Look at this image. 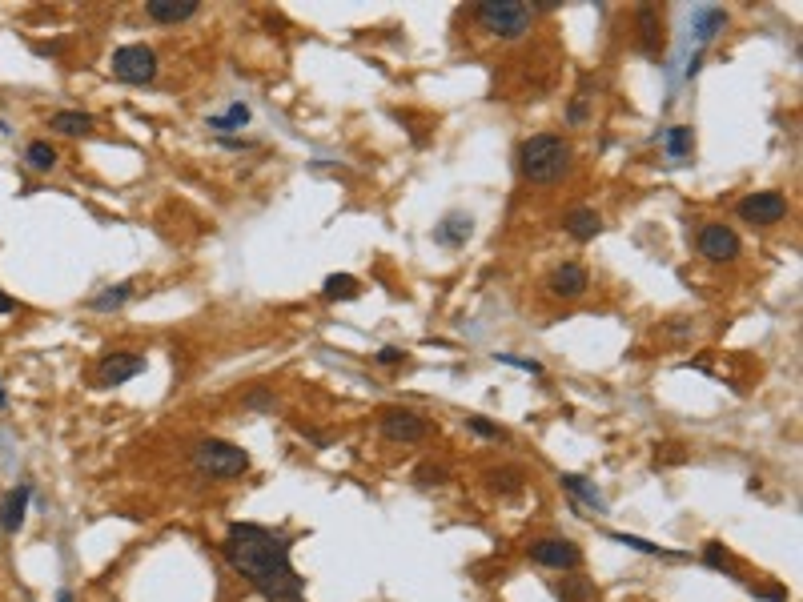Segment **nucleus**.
Masks as SVG:
<instances>
[{
  "label": "nucleus",
  "instance_id": "obj_1",
  "mask_svg": "<svg viewBox=\"0 0 803 602\" xmlns=\"http://www.w3.org/2000/svg\"><path fill=\"white\" fill-rule=\"evenodd\" d=\"M221 558L270 602H302V578L290 562V538L282 530L233 522L225 530Z\"/></svg>",
  "mask_w": 803,
  "mask_h": 602
},
{
  "label": "nucleus",
  "instance_id": "obj_2",
  "mask_svg": "<svg viewBox=\"0 0 803 602\" xmlns=\"http://www.w3.org/2000/svg\"><path fill=\"white\" fill-rule=\"evenodd\" d=\"M571 161H575V149L567 137L559 133H534L518 145V173L530 181V185H555L571 173Z\"/></svg>",
  "mask_w": 803,
  "mask_h": 602
},
{
  "label": "nucleus",
  "instance_id": "obj_3",
  "mask_svg": "<svg viewBox=\"0 0 803 602\" xmlns=\"http://www.w3.org/2000/svg\"><path fill=\"white\" fill-rule=\"evenodd\" d=\"M189 458L205 478H241L249 470V450L225 438H201Z\"/></svg>",
  "mask_w": 803,
  "mask_h": 602
},
{
  "label": "nucleus",
  "instance_id": "obj_4",
  "mask_svg": "<svg viewBox=\"0 0 803 602\" xmlns=\"http://www.w3.org/2000/svg\"><path fill=\"white\" fill-rule=\"evenodd\" d=\"M474 21H478L490 37L518 41V37H526L534 13H530L526 5H518V0H482V5H474Z\"/></svg>",
  "mask_w": 803,
  "mask_h": 602
},
{
  "label": "nucleus",
  "instance_id": "obj_5",
  "mask_svg": "<svg viewBox=\"0 0 803 602\" xmlns=\"http://www.w3.org/2000/svg\"><path fill=\"white\" fill-rule=\"evenodd\" d=\"M109 69H113V77L125 81V85H153L161 65H157V53H153L149 45H121V49L113 53Z\"/></svg>",
  "mask_w": 803,
  "mask_h": 602
},
{
  "label": "nucleus",
  "instance_id": "obj_6",
  "mask_svg": "<svg viewBox=\"0 0 803 602\" xmlns=\"http://www.w3.org/2000/svg\"><path fill=\"white\" fill-rule=\"evenodd\" d=\"M378 430H382L390 442L410 446V442H422V438L430 434V422H426L422 414L406 410V406H386V410L378 414Z\"/></svg>",
  "mask_w": 803,
  "mask_h": 602
},
{
  "label": "nucleus",
  "instance_id": "obj_7",
  "mask_svg": "<svg viewBox=\"0 0 803 602\" xmlns=\"http://www.w3.org/2000/svg\"><path fill=\"white\" fill-rule=\"evenodd\" d=\"M526 554H530V562L534 566H547V570H575L579 562H583V550L571 542V538H534L530 546H526Z\"/></svg>",
  "mask_w": 803,
  "mask_h": 602
},
{
  "label": "nucleus",
  "instance_id": "obj_8",
  "mask_svg": "<svg viewBox=\"0 0 803 602\" xmlns=\"http://www.w3.org/2000/svg\"><path fill=\"white\" fill-rule=\"evenodd\" d=\"M695 245H699V253H703L707 261H715V265H723V261H735V257H739V249H743L739 233H735L731 225H723V221H711V225H703V229H699V237H695Z\"/></svg>",
  "mask_w": 803,
  "mask_h": 602
},
{
  "label": "nucleus",
  "instance_id": "obj_9",
  "mask_svg": "<svg viewBox=\"0 0 803 602\" xmlns=\"http://www.w3.org/2000/svg\"><path fill=\"white\" fill-rule=\"evenodd\" d=\"M739 217L747 225H779L787 217V197L779 189H763V193H747L739 201Z\"/></svg>",
  "mask_w": 803,
  "mask_h": 602
},
{
  "label": "nucleus",
  "instance_id": "obj_10",
  "mask_svg": "<svg viewBox=\"0 0 803 602\" xmlns=\"http://www.w3.org/2000/svg\"><path fill=\"white\" fill-rule=\"evenodd\" d=\"M145 354H133V350H117V354H105L101 358V366H97V382L105 386V390H113V386H125V382H133L137 374H145Z\"/></svg>",
  "mask_w": 803,
  "mask_h": 602
},
{
  "label": "nucleus",
  "instance_id": "obj_11",
  "mask_svg": "<svg viewBox=\"0 0 803 602\" xmlns=\"http://www.w3.org/2000/svg\"><path fill=\"white\" fill-rule=\"evenodd\" d=\"M587 269L579 265V261H563V265H555L551 269V277H547V289L555 293V297H567V301H575V297H583L587 293Z\"/></svg>",
  "mask_w": 803,
  "mask_h": 602
},
{
  "label": "nucleus",
  "instance_id": "obj_12",
  "mask_svg": "<svg viewBox=\"0 0 803 602\" xmlns=\"http://www.w3.org/2000/svg\"><path fill=\"white\" fill-rule=\"evenodd\" d=\"M470 233H474V217H470V213H462V209L446 213V217L434 225V241H438V245H446V249H462V245L470 241Z\"/></svg>",
  "mask_w": 803,
  "mask_h": 602
},
{
  "label": "nucleus",
  "instance_id": "obj_13",
  "mask_svg": "<svg viewBox=\"0 0 803 602\" xmlns=\"http://www.w3.org/2000/svg\"><path fill=\"white\" fill-rule=\"evenodd\" d=\"M145 13L157 25H181L201 13V0H145Z\"/></svg>",
  "mask_w": 803,
  "mask_h": 602
},
{
  "label": "nucleus",
  "instance_id": "obj_14",
  "mask_svg": "<svg viewBox=\"0 0 803 602\" xmlns=\"http://www.w3.org/2000/svg\"><path fill=\"white\" fill-rule=\"evenodd\" d=\"M29 498H33V486H29V482H21L17 490L5 494V502H0V530H5V534H17V530L25 526Z\"/></svg>",
  "mask_w": 803,
  "mask_h": 602
},
{
  "label": "nucleus",
  "instance_id": "obj_15",
  "mask_svg": "<svg viewBox=\"0 0 803 602\" xmlns=\"http://www.w3.org/2000/svg\"><path fill=\"white\" fill-rule=\"evenodd\" d=\"M635 25H639V45L647 57H659L663 53V17L655 5H639L635 13Z\"/></svg>",
  "mask_w": 803,
  "mask_h": 602
},
{
  "label": "nucleus",
  "instance_id": "obj_16",
  "mask_svg": "<svg viewBox=\"0 0 803 602\" xmlns=\"http://www.w3.org/2000/svg\"><path fill=\"white\" fill-rule=\"evenodd\" d=\"M563 229H567L575 241H595V237L603 233V217H599L591 205H579V209H571V213L563 217Z\"/></svg>",
  "mask_w": 803,
  "mask_h": 602
},
{
  "label": "nucleus",
  "instance_id": "obj_17",
  "mask_svg": "<svg viewBox=\"0 0 803 602\" xmlns=\"http://www.w3.org/2000/svg\"><path fill=\"white\" fill-rule=\"evenodd\" d=\"M559 486H563L575 502H583V506L607 514V502H603V494H599V486H595L591 478H583V474H559Z\"/></svg>",
  "mask_w": 803,
  "mask_h": 602
},
{
  "label": "nucleus",
  "instance_id": "obj_18",
  "mask_svg": "<svg viewBox=\"0 0 803 602\" xmlns=\"http://www.w3.org/2000/svg\"><path fill=\"white\" fill-rule=\"evenodd\" d=\"M133 297H137V281H117V285L101 289L97 297H89V310H97V314H113V310H121L125 301H133Z\"/></svg>",
  "mask_w": 803,
  "mask_h": 602
},
{
  "label": "nucleus",
  "instance_id": "obj_19",
  "mask_svg": "<svg viewBox=\"0 0 803 602\" xmlns=\"http://www.w3.org/2000/svg\"><path fill=\"white\" fill-rule=\"evenodd\" d=\"M93 125L97 121L89 113H81V109H61V113L49 117V129L61 133V137H85V133H93Z\"/></svg>",
  "mask_w": 803,
  "mask_h": 602
},
{
  "label": "nucleus",
  "instance_id": "obj_20",
  "mask_svg": "<svg viewBox=\"0 0 803 602\" xmlns=\"http://www.w3.org/2000/svg\"><path fill=\"white\" fill-rule=\"evenodd\" d=\"M691 153H695V129H691V125L667 129V157H671V161H687Z\"/></svg>",
  "mask_w": 803,
  "mask_h": 602
},
{
  "label": "nucleus",
  "instance_id": "obj_21",
  "mask_svg": "<svg viewBox=\"0 0 803 602\" xmlns=\"http://www.w3.org/2000/svg\"><path fill=\"white\" fill-rule=\"evenodd\" d=\"M322 293H326L330 301H354V297L362 293V281L350 277V273H330L326 285H322Z\"/></svg>",
  "mask_w": 803,
  "mask_h": 602
},
{
  "label": "nucleus",
  "instance_id": "obj_22",
  "mask_svg": "<svg viewBox=\"0 0 803 602\" xmlns=\"http://www.w3.org/2000/svg\"><path fill=\"white\" fill-rule=\"evenodd\" d=\"M619 546H631L639 554H651V558H687V550H671V546H659V542H647V538H635V534H611Z\"/></svg>",
  "mask_w": 803,
  "mask_h": 602
},
{
  "label": "nucleus",
  "instance_id": "obj_23",
  "mask_svg": "<svg viewBox=\"0 0 803 602\" xmlns=\"http://www.w3.org/2000/svg\"><path fill=\"white\" fill-rule=\"evenodd\" d=\"M699 558H703L711 570H723V574L739 578V566H735V558H731V550H727L723 542H707V546L699 550Z\"/></svg>",
  "mask_w": 803,
  "mask_h": 602
},
{
  "label": "nucleus",
  "instance_id": "obj_24",
  "mask_svg": "<svg viewBox=\"0 0 803 602\" xmlns=\"http://www.w3.org/2000/svg\"><path fill=\"white\" fill-rule=\"evenodd\" d=\"M555 598L559 602H591L595 598V586L587 578H559L555 582Z\"/></svg>",
  "mask_w": 803,
  "mask_h": 602
},
{
  "label": "nucleus",
  "instance_id": "obj_25",
  "mask_svg": "<svg viewBox=\"0 0 803 602\" xmlns=\"http://www.w3.org/2000/svg\"><path fill=\"white\" fill-rule=\"evenodd\" d=\"M723 25H727V13L723 9H699L695 13V37L707 45L715 33H723Z\"/></svg>",
  "mask_w": 803,
  "mask_h": 602
},
{
  "label": "nucleus",
  "instance_id": "obj_26",
  "mask_svg": "<svg viewBox=\"0 0 803 602\" xmlns=\"http://www.w3.org/2000/svg\"><path fill=\"white\" fill-rule=\"evenodd\" d=\"M25 165L37 169V173H53V169H57V149H53L49 141H33V145L25 149Z\"/></svg>",
  "mask_w": 803,
  "mask_h": 602
},
{
  "label": "nucleus",
  "instance_id": "obj_27",
  "mask_svg": "<svg viewBox=\"0 0 803 602\" xmlns=\"http://www.w3.org/2000/svg\"><path fill=\"white\" fill-rule=\"evenodd\" d=\"M486 486H490L494 494H514V490H522V470H514V466L490 470V474H486Z\"/></svg>",
  "mask_w": 803,
  "mask_h": 602
},
{
  "label": "nucleus",
  "instance_id": "obj_28",
  "mask_svg": "<svg viewBox=\"0 0 803 602\" xmlns=\"http://www.w3.org/2000/svg\"><path fill=\"white\" fill-rule=\"evenodd\" d=\"M446 478H450V474H446L442 466H430V462L414 470V486H418V490H438V486H446Z\"/></svg>",
  "mask_w": 803,
  "mask_h": 602
},
{
  "label": "nucleus",
  "instance_id": "obj_29",
  "mask_svg": "<svg viewBox=\"0 0 803 602\" xmlns=\"http://www.w3.org/2000/svg\"><path fill=\"white\" fill-rule=\"evenodd\" d=\"M466 430H470V434H478V438H490V442H502V438H506V430H502V426H494V422H490V418H482V414H470V418H466Z\"/></svg>",
  "mask_w": 803,
  "mask_h": 602
},
{
  "label": "nucleus",
  "instance_id": "obj_30",
  "mask_svg": "<svg viewBox=\"0 0 803 602\" xmlns=\"http://www.w3.org/2000/svg\"><path fill=\"white\" fill-rule=\"evenodd\" d=\"M245 121H249V109L237 101L225 117H209V129H221V133H225V129H237V125H245Z\"/></svg>",
  "mask_w": 803,
  "mask_h": 602
},
{
  "label": "nucleus",
  "instance_id": "obj_31",
  "mask_svg": "<svg viewBox=\"0 0 803 602\" xmlns=\"http://www.w3.org/2000/svg\"><path fill=\"white\" fill-rule=\"evenodd\" d=\"M498 362H502V366H514V370H526V374H543V362H534V358H518V354H498Z\"/></svg>",
  "mask_w": 803,
  "mask_h": 602
},
{
  "label": "nucleus",
  "instance_id": "obj_32",
  "mask_svg": "<svg viewBox=\"0 0 803 602\" xmlns=\"http://www.w3.org/2000/svg\"><path fill=\"white\" fill-rule=\"evenodd\" d=\"M402 358H406V350H398V346H382L374 362H378V366H398Z\"/></svg>",
  "mask_w": 803,
  "mask_h": 602
},
{
  "label": "nucleus",
  "instance_id": "obj_33",
  "mask_svg": "<svg viewBox=\"0 0 803 602\" xmlns=\"http://www.w3.org/2000/svg\"><path fill=\"white\" fill-rule=\"evenodd\" d=\"M245 406H253V410H261V406H278V398H270V394H249Z\"/></svg>",
  "mask_w": 803,
  "mask_h": 602
},
{
  "label": "nucleus",
  "instance_id": "obj_34",
  "mask_svg": "<svg viewBox=\"0 0 803 602\" xmlns=\"http://www.w3.org/2000/svg\"><path fill=\"white\" fill-rule=\"evenodd\" d=\"M583 117H587V109H583V101H575V105H571V113H567V121H571V125H579Z\"/></svg>",
  "mask_w": 803,
  "mask_h": 602
},
{
  "label": "nucleus",
  "instance_id": "obj_35",
  "mask_svg": "<svg viewBox=\"0 0 803 602\" xmlns=\"http://www.w3.org/2000/svg\"><path fill=\"white\" fill-rule=\"evenodd\" d=\"M13 310H17V301H13L5 289H0V314H13Z\"/></svg>",
  "mask_w": 803,
  "mask_h": 602
},
{
  "label": "nucleus",
  "instance_id": "obj_36",
  "mask_svg": "<svg viewBox=\"0 0 803 602\" xmlns=\"http://www.w3.org/2000/svg\"><path fill=\"white\" fill-rule=\"evenodd\" d=\"M539 13H559V0H539Z\"/></svg>",
  "mask_w": 803,
  "mask_h": 602
},
{
  "label": "nucleus",
  "instance_id": "obj_37",
  "mask_svg": "<svg viewBox=\"0 0 803 602\" xmlns=\"http://www.w3.org/2000/svg\"><path fill=\"white\" fill-rule=\"evenodd\" d=\"M57 602H73V594H69V590H61V598H57Z\"/></svg>",
  "mask_w": 803,
  "mask_h": 602
},
{
  "label": "nucleus",
  "instance_id": "obj_38",
  "mask_svg": "<svg viewBox=\"0 0 803 602\" xmlns=\"http://www.w3.org/2000/svg\"><path fill=\"white\" fill-rule=\"evenodd\" d=\"M0 406H9V398H5V394H0Z\"/></svg>",
  "mask_w": 803,
  "mask_h": 602
}]
</instances>
